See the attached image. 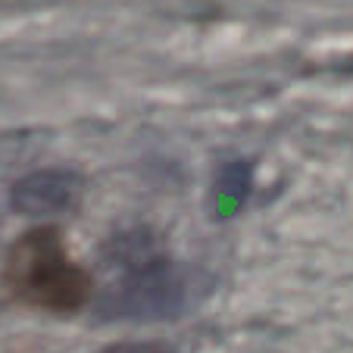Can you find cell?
Wrapping results in <instances>:
<instances>
[{"instance_id":"cell-1","label":"cell","mask_w":353,"mask_h":353,"mask_svg":"<svg viewBox=\"0 0 353 353\" xmlns=\"http://www.w3.org/2000/svg\"><path fill=\"white\" fill-rule=\"evenodd\" d=\"M3 285L19 303L44 313H79L94 297V281L72 260L63 232L34 225L13 241L3 260Z\"/></svg>"},{"instance_id":"cell-2","label":"cell","mask_w":353,"mask_h":353,"mask_svg":"<svg viewBox=\"0 0 353 353\" xmlns=\"http://www.w3.org/2000/svg\"><path fill=\"white\" fill-rule=\"evenodd\" d=\"M141 238V234H138ZM138 238H125L119 260L122 275L100 297L97 313L116 322H157L172 319L191 303V275L166 256H154Z\"/></svg>"},{"instance_id":"cell-3","label":"cell","mask_w":353,"mask_h":353,"mask_svg":"<svg viewBox=\"0 0 353 353\" xmlns=\"http://www.w3.org/2000/svg\"><path fill=\"white\" fill-rule=\"evenodd\" d=\"M81 191H85V185H81L79 172L38 169L32 175H22L10 188V207L28 219H54V216L79 207Z\"/></svg>"},{"instance_id":"cell-4","label":"cell","mask_w":353,"mask_h":353,"mask_svg":"<svg viewBox=\"0 0 353 353\" xmlns=\"http://www.w3.org/2000/svg\"><path fill=\"white\" fill-rule=\"evenodd\" d=\"M97 353H175V347L166 341H119Z\"/></svg>"}]
</instances>
